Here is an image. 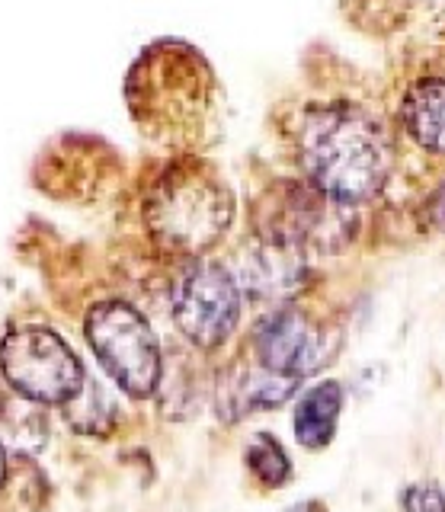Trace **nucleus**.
<instances>
[{
	"mask_svg": "<svg viewBox=\"0 0 445 512\" xmlns=\"http://www.w3.org/2000/svg\"><path fill=\"white\" fill-rule=\"evenodd\" d=\"M298 160L314 189L343 205H359L385 189L394 148L372 112L353 103H330L301 119Z\"/></svg>",
	"mask_w": 445,
	"mask_h": 512,
	"instance_id": "f257e3e1",
	"label": "nucleus"
},
{
	"mask_svg": "<svg viewBox=\"0 0 445 512\" xmlns=\"http://www.w3.org/2000/svg\"><path fill=\"white\" fill-rule=\"evenodd\" d=\"M234 202L218 176L205 170L167 173L148 199L154 237L180 253H199L228 231Z\"/></svg>",
	"mask_w": 445,
	"mask_h": 512,
	"instance_id": "f03ea898",
	"label": "nucleus"
},
{
	"mask_svg": "<svg viewBox=\"0 0 445 512\" xmlns=\"http://www.w3.org/2000/svg\"><path fill=\"white\" fill-rule=\"evenodd\" d=\"M87 340L125 394L151 397L161 384V346L151 324L125 301H100L87 314Z\"/></svg>",
	"mask_w": 445,
	"mask_h": 512,
	"instance_id": "7ed1b4c3",
	"label": "nucleus"
},
{
	"mask_svg": "<svg viewBox=\"0 0 445 512\" xmlns=\"http://www.w3.org/2000/svg\"><path fill=\"white\" fill-rule=\"evenodd\" d=\"M0 372L13 391L39 404H71L84 388V365L49 327H17L0 340Z\"/></svg>",
	"mask_w": 445,
	"mask_h": 512,
	"instance_id": "20e7f679",
	"label": "nucleus"
},
{
	"mask_svg": "<svg viewBox=\"0 0 445 512\" xmlns=\"http://www.w3.org/2000/svg\"><path fill=\"white\" fill-rule=\"evenodd\" d=\"M349 212L353 205L324 196L311 183H285L279 196L266 199L260 237L292 250H337L349 240Z\"/></svg>",
	"mask_w": 445,
	"mask_h": 512,
	"instance_id": "39448f33",
	"label": "nucleus"
},
{
	"mask_svg": "<svg viewBox=\"0 0 445 512\" xmlns=\"http://www.w3.org/2000/svg\"><path fill=\"white\" fill-rule=\"evenodd\" d=\"M241 285L218 263H193L173 292V320L199 349H218L241 320Z\"/></svg>",
	"mask_w": 445,
	"mask_h": 512,
	"instance_id": "423d86ee",
	"label": "nucleus"
},
{
	"mask_svg": "<svg viewBox=\"0 0 445 512\" xmlns=\"http://www.w3.org/2000/svg\"><path fill=\"white\" fill-rule=\"evenodd\" d=\"M253 349H257L260 365L269 372L305 378L330 362L333 336L321 324H314L305 311L282 304V308L269 311L253 330Z\"/></svg>",
	"mask_w": 445,
	"mask_h": 512,
	"instance_id": "0eeeda50",
	"label": "nucleus"
},
{
	"mask_svg": "<svg viewBox=\"0 0 445 512\" xmlns=\"http://www.w3.org/2000/svg\"><path fill=\"white\" fill-rule=\"evenodd\" d=\"M241 292L266 301L289 298L305 279V263L301 253L292 247L273 244V240H260V247L244 256L241 272H234Z\"/></svg>",
	"mask_w": 445,
	"mask_h": 512,
	"instance_id": "6e6552de",
	"label": "nucleus"
},
{
	"mask_svg": "<svg viewBox=\"0 0 445 512\" xmlns=\"http://www.w3.org/2000/svg\"><path fill=\"white\" fill-rule=\"evenodd\" d=\"M298 388V378L269 372V368H241L218 391V407L225 420H241L253 410H273L285 404Z\"/></svg>",
	"mask_w": 445,
	"mask_h": 512,
	"instance_id": "1a4fd4ad",
	"label": "nucleus"
},
{
	"mask_svg": "<svg viewBox=\"0 0 445 512\" xmlns=\"http://www.w3.org/2000/svg\"><path fill=\"white\" fill-rule=\"evenodd\" d=\"M401 122L423 151L445 157V77H423L407 90Z\"/></svg>",
	"mask_w": 445,
	"mask_h": 512,
	"instance_id": "9d476101",
	"label": "nucleus"
},
{
	"mask_svg": "<svg viewBox=\"0 0 445 512\" xmlns=\"http://www.w3.org/2000/svg\"><path fill=\"white\" fill-rule=\"evenodd\" d=\"M343 413V384L321 381L298 400L295 407V436L305 448H324L337 436Z\"/></svg>",
	"mask_w": 445,
	"mask_h": 512,
	"instance_id": "9b49d317",
	"label": "nucleus"
},
{
	"mask_svg": "<svg viewBox=\"0 0 445 512\" xmlns=\"http://www.w3.org/2000/svg\"><path fill=\"white\" fill-rule=\"evenodd\" d=\"M247 464H250V471L257 474L260 484H266V487H282L285 480L292 477L289 455H285V448L269 436V432H260V436L250 442Z\"/></svg>",
	"mask_w": 445,
	"mask_h": 512,
	"instance_id": "f8f14e48",
	"label": "nucleus"
},
{
	"mask_svg": "<svg viewBox=\"0 0 445 512\" xmlns=\"http://www.w3.org/2000/svg\"><path fill=\"white\" fill-rule=\"evenodd\" d=\"M404 512H445V493L439 484H410L401 493Z\"/></svg>",
	"mask_w": 445,
	"mask_h": 512,
	"instance_id": "ddd939ff",
	"label": "nucleus"
},
{
	"mask_svg": "<svg viewBox=\"0 0 445 512\" xmlns=\"http://www.w3.org/2000/svg\"><path fill=\"white\" fill-rule=\"evenodd\" d=\"M426 215H429V221H433L439 231H445V183L433 192V196H429Z\"/></svg>",
	"mask_w": 445,
	"mask_h": 512,
	"instance_id": "4468645a",
	"label": "nucleus"
},
{
	"mask_svg": "<svg viewBox=\"0 0 445 512\" xmlns=\"http://www.w3.org/2000/svg\"><path fill=\"white\" fill-rule=\"evenodd\" d=\"M289 512H327L321 503H298L295 509H289Z\"/></svg>",
	"mask_w": 445,
	"mask_h": 512,
	"instance_id": "2eb2a0df",
	"label": "nucleus"
},
{
	"mask_svg": "<svg viewBox=\"0 0 445 512\" xmlns=\"http://www.w3.org/2000/svg\"><path fill=\"white\" fill-rule=\"evenodd\" d=\"M4 474H7V461H4V448H0V484H4Z\"/></svg>",
	"mask_w": 445,
	"mask_h": 512,
	"instance_id": "dca6fc26",
	"label": "nucleus"
},
{
	"mask_svg": "<svg viewBox=\"0 0 445 512\" xmlns=\"http://www.w3.org/2000/svg\"><path fill=\"white\" fill-rule=\"evenodd\" d=\"M4 407H7V400H4V394H0V416H4V413H7Z\"/></svg>",
	"mask_w": 445,
	"mask_h": 512,
	"instance_id": "f3484780",
	"label": "nucleus"
}]
</instances>
